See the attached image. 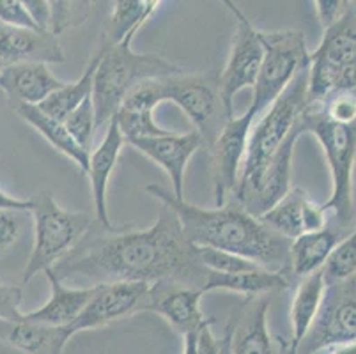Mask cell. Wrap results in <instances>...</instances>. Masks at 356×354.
Wrapping results in <instances>:
<instances>
[{"label": "cell", "instance_id": "1", "mask_svg": "<svg viewBox=\"0 0 356 354\" xmlns=\"http://www.w3.org/2000/svg\"><path fill=\"white\" fill-rule=\"evenodd\" d=\"M63 282H82L86 287L112 282H174L202 287L208 269L197 248L184 238L176 214L161 204L158 220L145 230H105L80 243L54 268Z\"/></svg>", "mask_w": 356, "mask_h": 354}, {"label": "cell", "instance_id": "2", "mask_svg": "<svg viewBox=\"0 0 356 354\" xmlns=\"http://www.w3.org/2000/svg\"><path fill=\"white\" fill-rule=\"evenodd\" d=\"M144 190L176 214L190 245L238 253L271 271H291V239L273 232L238 200L206 209L177 199L160 184H147Z\"/></svg>", "mask_w": 356, "mask_h": 354}, {"label": "cell", "instance_id": "3", "mask_svg": "<svg viewBox=\"0 0 356 354\" xmlns=\"http://www.w3.org/2000/svg\"><path fill=\"white\" fill-rule=\"evenodd\" d=\"M307 89H309V67L300 71L287 89L271 103L264 115L252 124L238 186L232 193V199L238 200L239 204L255 190L262 172L266 170L275 152L280 149V145L300 122V117L309 105Z\"/></svg>", "mask_w": 356, "mask_h": 354}, {"label": "cell", "instance_id": "4", "mask_svg": "<svg viewBox=\"0 0 356 354\" xmlns=\"http://www.w3.org/2000/svg\"><path fill=\"white\" fill-rule=\"evenodd\" d=\"M179 73H183V67L160 55L137 54L131 45L105 41L99 48V64L92 83L96 129L114 119L124 97L138 83Z\"/></svg>", "mask_w": 356, "mask_h": 354}, {"label": "cell", "instance_id": "5", "mask_svg": "<svg viewBox=\"0 0 356 354\" xmlns=\"http://www.w3.org/2000/svg\"><path fill=\"white\" fill-rule=\"evenodd\" d=\"M302 126L305 133H312L321 144L332 174V195L323 207L326 213L333 214L339 229H346L355 218L353 174L356 165V122H333L319 108L307 106L302 113Z\"/></svg>", "mask_w": 356, "mask_h": 354}, {"label": "cell", "instance_id": "6", "mask_svg": "<svg viewBox=\"0 0 356 354\" xmlns=\"http://www.w3.org/2000/svg\"><path fill=\"white\" fill-rule=\"evenodd\" d=\"M341 92L356 94V13L351 8L325 29L310 54L307 106L317 108Z\"/></svg>", "mask_w": 356, "mask_h": 354}, {"label": "cell", "instance_id": "7", "mask_svg": "<svg viewBox=\"0 0 356 354\" xmlns=\"http://www.w3.org/2000/svg\"><path fill=\"white\" fill-rule=\"evenodd\" d=\"M31 214L34 218V248L24 271V284L66 257L95 222L89 213L63 209L47 191L32 197Z\"/></svg>", "mask_w": 356, "mask_h": 354}, {"label": "cell", "instance_id": "8", "mask_svg": "<svg viewBox=\"0 0 356 354\" xmlns=\"http://www.w3.org/2000/svg\"><path fill=\"white\" fill-rule=\"evenodd\" d=\"M259 35L264 55L255 86L252 87V105L248 106L255 119L270 108L271 103L287 89L300 71L309 67L310 58L305 34L302 31H259Z\"/></svg>", "mask_w": 356, "mask_h": 354}, {"label": "cell", "instance_id": "9", "mask_svg": "<svg viewBox=\"0 0 356 354\" xmlns=\"http://www.w3.org/2000/svg\"><path fill=\"white\" fill-rule=\"evenodd\" d=\"M161 102H172L188 117L209 147L225 121L231 119L220 94V78L213 74L179 73L160 78Z\"/></svg>", "mask_w": 356, "mask_h": 354}, {"label": "cell", "instance_id": "10", "mask_svg": "<svg viewBox=\"0 0 356 354\" xmlns=\"http://www.w3.org/2000/svg\"><path fill=\"white\" fill-rule=\"evenodd\" d=\"M349 342H356V277L326 284L321 307L296 354H317Z\"/></svg>", "mask_w": 356, "mask_h": 354}, {"label": "cell", "instance_id": "11", "mask_svg": "<svg viewBox=\"0 0 356 354\" xmlns=\"http://www.w3.org/2000/svg\"><path fill=\"white\" fill-rule=\"evenodd\" d=\"M151 285L153 284L147 282H112L95 285V292L80 316L70 326H64L66 335L71 340L80 331L96 330L114 321L140 314L147 303Z\"/></svg>", "mask_w": 356, "mask_h": 354}, {"label": "cell", "instance_id": "12", "mask_svg": "<svg viewBox=\"0 0 356 354\" xmlns=\"http://www.w3.org/2000/svg\"><path fill=\"white\" fill-rule=\"evenodd\" d=\"M254 121L255 117L250 110L239 117H231L225 121L215 140L209 144L215 206H223L227 202L238 186L239 172Z\"/></svg>", "mask_w": 356, "mask_h": 354}, {"label": "cell", "instance_id": "13", "mask_svg": "<svg viewBox=\"0 0 356 354\" xmlns=\"http://www.w3.org/2000/svg\"><path fill=\"white\" fill-rule=\"evenodd\" d=\"M262 48L261 35L250 22H238L234 38H232L231 54H229L225 70L218 74L220 94L227 117H234V97L247 87H254L261 70Z\"/></svg>", "mask_w": 356, "mask_h": 354}, {"label": "cell", "instance_id": "14", "mask_svg": "<svg viewBox=\"0 0 356 354\" xmlns=\"http://www.w3.org/2000/svg\"><path fill=\"white\" fill-rule=\"evenodd\" d=\"M163 168L172 183V191L177 199H184V174L190 160L199 149L206 147L199 131L176 133L170 131L160 136H144L126 142Z\"/></svg>", "mask_w": 356, "mask_h": 354}, {"label": "cell", "instance_id": "15", "mask_svg": "<svg viewBox=\"0 0 356 354\" xmlns=\"http://www.w3.org/2000/svg\"><path fill=\"white\" fill-rule=\"evenodd\" d=\"M204 294L206 291L202 287L158 282L151 285L144 312L163 317L174 331L179 335H186L188 331L197 330L209 321L204 317L200 308Z\"/></svg>", "mask_w": 356, "mask_h": 354}, {"label": "cell", "instance_id": "16", "mask_svg": "<svg viewBox=\"0 0 356 354\" xmlns=\"http://www.w3.org/2000/svg\"><path fill=\"white\" fill-rule=\"evenodd\" d=\"M64 61L59 38L51 31L0 24V67L24 63L63 64Z\"/></svg>", "mask_w": 356, "mask_h": 354}, {"label": "cell", "instance_id": "17", "mask_svg": "<svg viewBox=\"0 0 356 354\" xmlns=\"http://www.w3.org/2000/svg\"><path fill=\"white\" fill-rule=\"evenodd\" d=\"M328 213L323 206L312 202L303 188H291L271 209L261 214L259 220L273 232L287 239H296L305 232H316L328 225Z\"/></svg>", "mask_w": 356, "mask_h": 354}, {"label": "cell", "instance_id": "18", "mask_svg": "<svg viewBox=\"0 0 356 354\" xmlns=\"http://www.w3.org/2000/svg\"><path fill=\"white\" fill-rule=\"evenodd\" d=\"M303 133H305V129H303L302 117H300V122L296 124V128L291 131L286 142L275 152V156L271 158L270 163H268L266 170L262 172L261 181L257 183L255 190L241 202V206L248 213L254 214L255 218H259L261 214L271 209L291 190L294 145H296V140Z\"/></svg>", "mask_w": 356, "mask_h": 354}, {"label": "cell", "instance_id": "19", "mask_svg": "<svg viewBox=\"0 0 356 354\" xmlns=\"http://www.w3.org/2000/svg\"><path fill=\"white\" fill-rule=\"evenodd\" d=\"M124 144V136H122L115 119H112L106 124V131L102 144L95 151H90L89 154L87 175H89L90 191H92L96 222L105 230H114L108 218V209H106V188H108V181L112 177V172L115 170L119 154H121V149Z\"/></svg>", "mask_w": 356, "mask_h": 354}, {"label": "cell", "instance_id": "20", "mask_svg": "<svg viewBox=\"0 0 356 354\" xmlns=\"http://www.w3.org/2000/svg\"><path fill=\"white\" fill-rule=\"evenodd\" d=\"M63 86V80L51 73L48 64L24 63L0 67V89L11 103L40 105Z\"/></svg>", "mask_w": 356, "mask_h": 354}, {"label": "cell", "instance_id": "21", "mask_svg": "<svg viewBox=\"0 0 356 354\" xmlns=\"http://www.w3.org/2000/svg\"><path fill=\"white\" fill-rule=\"evenodd\" d=\"M48 282H50V298L43 307L35 308L32 312H24V317L34 323L48 324V326H70L80 312L89 303L95 285L92 287H67L66 282L55 277L51 269L44 271Z\"/></svg>", "mask_w": 356, "mask_h": 354}, {"label": "cell", "instance_id": "22", "mask_svg": "<svg viewBox=\"0 0 356 354\" xmlns=\"http://www.w3.org/2000/svg\"><path fill=\"white\" fill-rule=\"evenodd\" d=\"M239 324L234 323L231 339V354H280L268 330L270 298H247Z\"/></svg>", "mask_w": 356, "mask_h": 354}, {"label": "cell", "instance_id": "23", "mask_svg": "<svg viewBox=\"0 0 356 354\" xmlns=\"http://www.w3.org/2000/svg\"><path fill=\"white\" fill-rule=\"evenodd\" d=\"M0 340L24 354H63L70 337L64 328L22 317L18 321L0 319Z\"/></svg>", "mask_w": 356, "mask_h": 354}, {"label": "cell", "instance_id": "24", "mask_svg": "<svg viewBox=\"0 0 356 354\" xmlns=\"http://www.w3.org/2000/svg\"><path fill=\"white\" fill-rule=\"evenodd\" d=\"M293 278L291 271H271L266 268L241 273H218L208 269L202 289L206 292L229 291L238 292L247 298H259L291 287Z\"/></svg>", "mask_w": 356, "mask_h": 354}, {"label": "cell", "instance_id": "25", "mask_svg": "<svg viewBox=\"0 0 356 354\" xmlns=\"http://www.w3.org/2000/svg\"><path fill=\"white\" fill-rule=\"evenodd\" d=\"M13 110L24 119L27 124H31L35 131L43 135L44 140L54 149L63 152L66 158H70L83 174L89 170V151L82 147L74 140L73 135L67 131L64 121H59L55 117L48 115L38 105H29V103H11Z\"/></svg>", "mask_w": 356, "mask_h": 354}, {"label": "cell", "instance_id": "26", "mask_svg": "<svg viewBox=\"0 0 356 354\" xmlns=\"http://www.w3.org/2000/svg\"><path fill=\"white\" fill-rule=\"evenodd\" d=\"M325 291L326 280L323 268L300 278V285H298L293 303H291L289 319L293 337H291V342L287 344V347H284L286 354H296L298 346L303 340V337L307 335L310 324L314 323L317 312H319Z\"/></svg>", "mask_w": 356, "mask_h": 354}, {"label": "cell", "instance_id": "27", "mask_svg": "<svg viewBox=\"0 0 356 354\" xmlns=\"http://www.w3.org/2000/svg\"><path fill=\"white\" fill-rule=\"evenodd\" d=\"M341 239V229L332 225H325L316 232H305L293 239L289 246V262L293 277L303 278L316 269H321Z\"/></svg>", "mask_w": 356, "mask_h": 354}, {"label": "cell", "instance_id": "28", "mask_svg": "<svg viewBox=\"0 0 356 354\" xmlns=\"http://www.w3.org/2000/svg\"><path fill=\"white\" fill-rule=\"evenodd\" d=\"M99 64V51L90 58L89 64H87L86 71H83L82 77L73 83H64L60 89L55 90L54 94L44 99L43 103H40V108L43 110L48 115L64 121L71 112H73L80 103L89 97L92 94V83H95V73L96 67Z\"/></svg>", "mask_w": 356, "mask_h": 354}, {"label": "cell", "instance_id": "29", "mask_svg": "<svg viewBox=\"0 0 356 354\" xmlns=\"http://www.w3.org/2000/svg\"><path fill=\"white\" fill-rule=\"evenodd\" d=\"M326 284L356 277V227L337 243L332 255L323 266Z\"/></svg>", "mask_w": 356, "mask_h": 354}, {"label": "cell", "instance_id": "30", "mask_svg": "<svg viewBox=\"0 0 356 354\" xmlns=\"http://www.w3.org/2000/svg\"><path fill=\"white\" fill-rule=\"evenodd\" d=\"M115 122L121 129L124 140L144 138V136H160L170 133L154 121V110H128L121 108L115 113Z\"/></svg>", "mask_w": 356, "mask_h": 354}, {"label": "cell", "instance_id": "31", "mask_svg": "<svg viewBox=\"0 0 356 354\" xmlns=\"http://www.w3.org/2000/svg\"><path fill=\"white\" fill-rule=\"evenodd\" d=\"M197 255H199L200 264L209 271L218 273H241V271H254V269L262 268L257 262L250 261L247 257H241L238 253L223 252V250L209 248V246H195Z\"/></svg>", "mask_w": 356, "mask_h": 354}, {"label": "cell", "instance_id": "32", "mask_svg": "<svg viewBox=\"0 0 356 354\" xmlns=\"http://www.w3.org/2000/svg\"><path fill=\"white\" fill-rule=\"evenodd\" d=\"M67 131L73 135V138L82 145L86 151L90 152V142H92V135L96 131V113H95V103H92V94L86 97L70 115L64 119Z\"/></svg>", "mask_w": 356, "mask_h": 354}, {"label": "cell", "instance_id": "33", "mask_svg": "<svg viewBox=\"0 0 356 354\" xmlns=\"http://www.w3.org/2000/svg\"><path fill=\"white\" fill-rule=\"evenodd\" d=\"M310 108V106H309ZM321 110L330 121L342 122V124H351L356 122V94L355 92H341L332 96L321 106Z\"/></svg>", "mask_w": 356, "mask_h": 354}, {"label": "cell", "instance_id": "34", "mask_svg": "<svg viewBox=\"0 0 356 354\" xmlns=\"http://www.w3.org/2000/svg\"><path fill=\"white\" fill-rule=\"evenodd\" d=\"M0 24L11 27L41 29L20 0H0Z\"/></svg>", "mask_w": 356, "mask_h": 354}, {"label": "cell", "instance_id": "35", "mask_svg": "<svg viewBox=\"0 0 356 354\" xmlns=\"http://www.w3.org/2000/svg\"><path fill=\"white\" fill-rule=\"evenodd\" d=\"M22 317V289L0 284V319L18 321Z\"/></svg>", "mask_w": 356, "mask_h": 354}, {"label": "cell", "instance_id": "36", "mask_svg": "<svg viewBox=\"0 0 356 354\" xmlns=\"http://www.w3.org/2000/svg\"><path fill=\"white\" fill-rule=\"evenodd\" d=\"M20 236V222L15 211L0 209V255H4Z\"/></svg>", "mask_w": 356, "mask_h": 354}, {"label": "cell", "instance_id": "37", "mask_svg": "<svg viewBox=\"0 0 356 354\" xmlns=\"http://www.w3.org/2000/svg\"><path fill=\"white\" fill-rule=\"evenodd\" d=\"M316 9L323 29H326L348 11L349 0H316Z\"/></svg>", "mask_w": 356, "mask_h": 354}, {"label": "cell", "instance_id": "38", "mask_svg": "<svg viewBox=\"0 0 356 354\" xmlns=\"http://www.w3.org/2000/svg\"><path fill=\"white\" fill-rule=\"evenodd\" d=\"M73 0H48L50 6V31L59 35L70 25Z\"/></svg>", "mask_w": 356, "mask_h": 354}, {"label": "cell", "instance_id": "39", "mask_svg": "<svg viewBox=\"0 0 356 354\" xmlns=\"http://www.w3.org/2000/svg\"><path fill=\"white\" fill-rule=\"evenodd\" d=\"M22 4L29 9L34 19L43 31H50V6L48 0H20Z\"/></svg>", "mask_w": 356, "mask_h": 354}, {"label": "cell", "instance_id": "40", "mask_svg": "<svg viewBox=\"0 0 356 354\" xmlns=\"http://www.w3.org/2000/svg\"><path fill=\"white\" fill-rule=\"evenodd\" d=\"M0 209L15 211V213H31L32 199H18L13 197L8 191L0 190Z\"/></svg>", "mask_w": 356, "mask_h": 354}, {"label": "cell", "instance_id": "41", "mask_svg": "<svg viewBox=\"0 0 356 354\" xmlns=\"http://www.w3.org/2000/svg\"><path fill=\"white\" fill-rule=\"evenodd\" d=\"M220 2H222V4L236 16V19H238V22H250V19L245 16V13L241 11V8H238V6H236L234 0H220Z\"/></svg>", "mask_w": 356, "mask_h": 354}, {"label": "cell", "instance_id": "42", "mask_svg": "<svg viewBox=\"0 0 356 354\" xmlns=\"http://www.w3.org/2000/svg\"><path fill=\"white\" fill-rule=\"evenodd\" d=\"M328 354H356V342L341 344V346L330 347Z\"/></svg>", "mask_w": 356, "mask_h": 354}, {"label": "cell", "instance_id": "43", "mask_svg": "<svg viewBox=\"0 0 356 354\" xmlns=\"http://www.w3.org/2000/svg\"><path fill=\"white\" fill-rule=\"evenodd\" d=\"M232 328H234V323H229L227 331L222 339V349H220V354H231V339H232Z\"/></svg>", "mask_w": 356, "mask_h": 354}, {"label": "cell", "instance_id": "44", "mask_svg": "<svg viewBox=\"0 0 356 354\" xmlns=\"http://www.w3.org/2000/svg\"><path fill=\"white\" fill-rule=\"evenodd\" d=\"M349 8L356 13V0H349Z\"/></svg>", "mask_w": 356, "mask_h": 354}, {"label": "cell", "instance_id": "45", "mask_svg": "<svg viewBox=\"0 0 356 354\" xmlns=\"http://www.w3.org/2000/svg\"><path fill=\"white\" fill-rule=\"evenodd\" d=\"M90 2H98V0H90Z\"/></svg>", "mask_w": 356, "mask_h": 354}]
</instances>
